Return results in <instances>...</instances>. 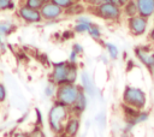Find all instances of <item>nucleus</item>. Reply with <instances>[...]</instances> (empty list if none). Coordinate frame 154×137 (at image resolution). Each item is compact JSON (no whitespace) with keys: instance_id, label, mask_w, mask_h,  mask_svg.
I'll return each instance as SVG.
<instances>
[{"instance_id":"1","label":"nucleus","mask_w":154,"mask_h":137,"mask_svg":"<svg viewBox=\"0 0 154 137\" xmlns=\"http://www.w3.org/2000/svg\"><path fill=\"white\" fill-rule=\"evenodd\" d=\"M70 117V109L69 107L59 103V102H54L48 112V124L51 130L57 133L60 135L64 130V123L69 119Z\"/></svg>"},{"instance_id":"2","label":"nucleus","mask_w":154,"mask_h":137,"mask_svg":"<svg viewBox=\"0 0 154 137\" xmlns=\"http://www.w3.org/2000/svg\"><path fill=\"white\" fill-rule=\"evenodd\" d=\"M81 88L78 85H76V83H63L57 85V90H55V101L66 106V107H71L78 96Z\"/></svg>"},{"instance_id":"3","label":"nucleus","mask_w":154,"mask_h":137,"mask_svg":"<svg viewBox=\"0 0 154 137\" xmlns=\"http://www.w3.org/2000/svg\"><path fill=\"white\" fill-rule=\"evenodd\" d=\"M122 97H123L124 105L130 106V107L138 109V111H142L147 103L146 93L140 88H135V87H130V85L125 87Z\"/></svg>"},{"instance_id":"4","label":"nucleus","mask_w":154,"mask_h":137,"mask_svg":"<svg viewBox=\"0 0 154 137\" xmlns=\"http://www.w3.org/2000/svg\"><path fill=\"white\" fill-rule=\"evenodd\" d=\"M93 13L105 20L117 22L122 16V8L113 2H101L95 7H90Z\"/></svg>"},{"instance_id":"5","label":"nucleus","mask_w":154,"mask_h":137,"mask_svg":"<svg viewBox=\"0 0 154 137\" xmlns=\"http://www.w3.org/2000/svg\"><path fill=\"white\" fill-rule=\"evenodd\" d=\"M135 55L148 71L154 75V50L148 46H138L135 48Z\"/></svg>"},{"instance_id":"6","label":"nucleus","mask_w":154,"mask_h":137,"mask_svg":"<svg viewBox=\"0 0 154 137\" xmlns=\"http://www.w3.org/2000/svg\"><path fill=\"white\" fill-rule=\"evenodd\" d=\"M128 28L132 36H142L148 29V18L140 14L128 18Z\"/></svg>"},{"instance_id":"7","label":"nucleus","mask_w":154,"mask_h":137,"mask_svg":"<svg viewBox=\"0 0 154 137\" xmlns=\"http://www.w3.org/2000/svg\"><path fill=\"white\" fill-rule=\"evenodd\" d=\"M69 64H70L69 60L67 61L53 62V70H52V73L49 76V82H53L55 85L66 83Z\"/></svg>"},{"instance_id":"8","label":"nucleus","mask_w":154,"mask_h":137,"mask_svg":"<svg viewBox=\"0 0 154 137\" xmlns=\"http://www.w3.org/2000/svg\"><path fill=\"white\" fill-rule=\"evenodd\" d=\"M40 13L45 20H55L64 14V10L52 1H48L40 8Z\"/></svg>"},{"instance_id":"9","label":"nucleus","mask_w":154,"mask_h":137,"mask_svg":"<svg viewBox=\"0 0 154 137\" xmlns=\"http://www.w3.org/2000/svg\"><path fill=\"white\" fill-rule=\"evenodd\" d=\"M18 16H19V18L22 20H24L25 23H29V24L42 22V17H41L40 10L31 8V7L26 6V5H22L18 8Z\"/></svg>"},{"instance_id":"10","label":"nucleus","mask_w":154,"mask_h":137,"mask_svg":"<svg viewBox=\"0 0 154 137\" xmlns=\"http://www.w3.org/2000/svg\"><path fill=\"white\" fill-rule=\"evenodd\" d=\"M85 108H87V97H85L84 90L81 89L79 93H78V96H77L76 102L69 108L70 109V115H73V117L79 118L82 115V113L85 111Z\"/></svg>"},{"instance_id":"11","label":"nucleus","mask_w":154,"mask_h":137,"mask_svg":"<svg viewBox=\"0 0 154 137\" xmlns=\"http://www.w3.org/2000/svg\"><path fill=\"white\" fill-rule=\"evenodd\" d=\"M79 126H81L79 118L72 115L66 120V124L64 125V130L61 133L65 137H75L79 131Z\"/></svg>"},{"instance_id":"12","label":"nucleus","mask_w":154,"mask_h":137,"mask_svg":"<svg viewBox=\"0 0 154 137\" xmlns=\"http://www.w3.org/2000/svg\"><path fill=\"white\" fill-rule=\"evenodd\" d=\"M138 14L144 18L154 16V0H135Z\"/></svg>"},{"instance_id":"13","label":"nucleus","mask_w":154,"mask_h":137,"mask_svg":"<svg viewBox=\"0 0 154 137\" xmlns=\"http://www.w3.org/2000/svg\"><path fill=\"white\" fill-rule=\"evenodd\" d=\"M81 81H82V88H83L84 93L90 95V96H94L95 95V87H94L93 81H91V78H90V76H89V73L87 71L82 72Z\"/></svg>"},{"instance_id":"14","label":"nucleus","mask_w":154,"mask_h":137,"mask_svg":"<svg viewBox=\"0 0 154 137\" xmlns=\"http://www.w3.org/2000/svg\"><path fill=\"white\" fill-rule=\"evenodd\" d=\"M122 12L128 17H134V16H137L138 14V11H137V6H136V2L135 0H128V2L122 7Z\"/></svg>"},{"instance_id":"15","label":"nucleus","mask_w":154,"mask_h":137,"mask_svg":"<svg viewBox=\"0 0 154 137\" xmlns=\"http://www.w3.org/2000/svg\"><path fill=\"white\" fill-rule=\"evenodd\" d=\"M83 11H84L83 5L79 4L78 1H76L73 5H71L70 7H67L66 10H64V13L67 14V16H77V14H81Z\"/></svg>"},{"instance_id":"16","label":"nucleus","mask_w":154,"mask_h":137,"mask_svg":"<svg viewBox=\"0 0 154 137\" xmlns=\"http://www.w3.org/2000/svg\"><path fill=\"white\" fill-rule=\"evenodd\" d=\"M16 30V25L8 20H4L0 22V35H5L8 36L10 34H12Z\"/></svg>"},{"instance_id":"17","label":"nucleus","mask_w":154,"mask_h":137,"mask_svg":"<svg viewBox=\"0 0 154 137\" xmlns=\"http://www.w3.org/2000/svg\"><path fill=\"white\" fill-rule=\"evenodd\" d=\"M90 25H91V22H76V25L73 28V31L75 32H78V34L85 32V31H88V29L90 28Z\"/></svg>"},{"instance_id":"18","label":"nucleus","mask_w":154,"mask_h":137,"mask_svg":"<svg viewBox=\"0 0 154 137\" xmlns=\"http://www.w3.org/2000/svg\"><path fill=\"white\" fill-rule=\"evenodd\" d=\"M88 34L91 36V38H94V40H96V41H99V40L101 38V29H100L99 25H96V24H93V23H91L90 28L88 29Z\"/></svg>"},{"instance_id":"19","label":"nucleus","mask_w":154,"mask_h":137,"mask_svg":"<svg viewBox=\"0 0 154 137\" xmlns=\"http://www.w3.org/2000/svg\"><path fill=\"white\" fill-rule=\"evenodd\" d=\"M105 46H106V49H107V53H108L109 58L112 60H116L119 56V50H118L117 46L113 44V43H106Z\"/></svg>"},{"instance_id":"20","label":"nucleus","mask_w":154,"mask_h":137,"mask_svg":"<svg viewBox=\"0 0 154 137\" xmlns=\"http://www.w3.org/2000/svg\"><path fill=\"white\" fill-rule=\"evenodd\" d=\"M49 0H25V5L31 7V8H35V10H40L46 2H48Z\"/></svg>"},{"instance_id":"21","label":"nucleus","mask_w":154,"mask_h":137,"mask_svg":"<svg viewBox=\"0 0 154 137\" xmlns=\"http://www.w3.org/2000/svg\"><path fill=\"white\" fill-rule=\"evenodd\" d=\"M14 7H16L14 0H0V11L14 10Z\"/></svg>"},{"instance_id":"22","label":"nucleus","mask_w":154,"mask_h":137,"mask_svg":"<svg viewBox=\"0 0 154 137\" xmlns=\"http://www.w3.org/2000/svg\"><path fill=\"white\" fill-rule=\"evenodd\" d=\"M49 1H52L55 5H58L63 10H66L67 7H70L71 5H73L76 2V0H49Z\"/></svg>"},{"instance_id":"23","label":"nucleus","mask_w":154,"mask_h":137,"mask_svg":"<svg viewBox=\"0 0 154 137\" xmlns=\"http://www.w3.org/2000/svg\"><path fill=\"white\" fill-rule=\"evenodd\" d=\"M148 118H149V113L142 109V111L138 112L137 117L135 118V120H134V125H137V124H140V123H143V121H146Z\"/></svg>"},{"instance_id":"24","label":"nucleus","mask_w":154,"mask_h":137,"mask_svg":"<svg viewBox=\"0 0 154 137\" xmlns=\"http://www.w3.org/2000/svg\"><path fill=\"white\" fill-rule=\"evenodd\" d=\"M28 136H29V137H46V135H45L42 127H41V126H36V125H35V127L28 133Z\"/></svg>"},{"instance_id":"25","label":"nucleus","mask_w":154,"mask_h":137,"mask_svg":"<svg viewBox=\"0 0 154 137\" xmlns=\"http://www.w3.org/2000/svg\"><path fill=\"white\" fill-rule=\"evenodd\" d=\"M55 90H57V85H55L53 82H49V83L46 85V89H45V94H46V96H48V97H52V96L55 94Z\"/></svg>"},{"instance_id":"26","label":"nucleus","mask_w":154,"mask_h":137,"mask_svg":"<svg viewBox=\"0 0 154 137\" xmlns=\"http://www.w3.org/2000/svg\"><path fill=\"white\" fill-rule=\"evenodd\" d=\"M6 96H7V91H6V87L0 83V103L4 102L6 100Z\"/></svg>"},{"instance_id":"27","label":"nucleus","mask_w":154,"mask_h":137,"mask_svg":"<svg viewBox=\"0 0 154 137\" xmlns=\"http://www.w3.org/2000/svg\"><path fill=\"white\" fill-rule=\"evenodd\" d=\"M35 113H36V123H35V125H36V126H41V127H42L43 121H42V115H41L40 109H38V108H35Z\"/></svg>"},{"instance_id":"28","label":"nucleus","mask_w":154,"mask_h":137,"mask_svg":"<svg viewBox=\"0 0 154 137\" xmlns=\"http://www.w3.org/2000/svg\"><path fill=\"white\" fill-rule=\"evenodd\" d=\"M83 2L87 4V5L90 6V7H95V6L100 5V4L103 2V1H102V0H83Z\"/></svg>"},{"instance_id":"29","label":"nucleus","mask_w":154,"mask_h":137,"mask_svg":"<svg viewBox=\"0 0 154 137\" xmlns=\"http://www.w3.org/2000/svg\"><path fill=\"white\" fill-rule=\"evenodd\" d=\"M72 50L76 52V53L79 55V54L83 53V47H82L79 43H73V46H72Z\"/></svg>"},{"instance_id":"30","label":"nucleus","mask_w":154,"mask_h":137,"mask_svg":"<svg viewBox=\"0 0 154 137\" xmlns=\"http://www.w3.org/2000/svg\"><path fill=\"white\" fill-rule=\"evenodd\" d=\"M72 37H73V32H72L71 30H66V31H64L63 35H61V38H63V40H69V38H72Z\"/></svg>"},{"instance_id":"31","label":"nucleus","mask_w":154,"mask_h":137,"mask_svg":"<svg viewBox=\"0 0 154 137\" xmlns=\"http://www.w3.org/2000/svg\"><path fill=\"white\" fill-rule=\"evenodd\" d=\"M77 56H78V54H77L76 52L71 50V53H70V58H69V61H70V62H75V64H76V61H77Z\"/></svg>"},{"instance_id":"32","label":"nucleus","mask_w":154,"mask_h":137,"mask_svg":"<svg viewBox=\"0 0 154 137\" xmlns=\"http://www.w3.org/2000/svg\"><path fill=\"white\" fill-rule=\"evenodd\" d=\"M126 2H128V0H113V4H116V5L119 6L120 8H122Z\"/></svg>"},{"instance_id":"33","label":"nucleus","mask_w":154,"mask_h":137,"mask_svg":"<svg viewBox=\"0 0 154 137\" xmlns=\"http://www.w3.org/2000/svg\"><path fill=\"white\" fill-rule=\"evenodd\" d=\"M76 22H90V19L87 18V17H78V18L76 19Z\"/></svg>"},{"instance_id":"34","label":"nucleus","mask_w":154,"mask_h":137,"mask_svg":"<svg viewBox=\"0 0 154 137\" xmlns=\"http://www.w3.org/2000/svg\"><path fill=\"white\" fill-rule=\"evenodd\" d=\"M149 38H150V41H152V43H154V28L150 30V32H149Z\"/></svg>"},{"instance_id":"35","label":"nucleus","mask_w":154,"mask_h":137,"mask_svg":"<svg viewBox=\"0 0 154 137\" xmlns=\"http://www.w3.org/2000/svg\"><path fill=\"white\" fill-rule=\"evenodd\" d=\"M14 137H29V136H28V133H22V132H19V133H16Z\"/></svg>"},{"instance_id":"36","label":"nucleus","mask_w":154,"mask_h":137,"mask_svg":"<svg viewBox=\"0 0 154 137\" xmlns=\"http://www.w3.org/2000/svg\"><path fill=\"white\" fill-rule=\"evenodd\" d=\"M103 2H113V0H102Z\"/></svg>"},{"instance_id":"37","label":"nucleus","mask_w":154,"mask_h":137,"mask_svg":"<svg viewBox=\"0 0 154 137\" xmlns=\"http://www.w3.org/2000/svg\"><path fill=\"white\" fill-rule=\"evenodd\" d=\"M58 137H65V136H64V135H61V133H60V135H59V136H58Z\"/></svg>"},{"instance_id":"38","label":"nucleus","mask_w":154,"mask_h":137,"mask_svg":"<svg viewBox=\"0 0 154 137\" xmlns=\"http://www.w3.org/2000/svg\"><path fill=\"white\" fill-rule=\"evenodd\" d=\"M0 43H2V42H1V35H0Z\"/></svg>"},{"instance_id":"39","label":"nucleus","mask_w":154,"mask_h":137,"mask_svg":"<svg viewBox=\"0 0 154 137\" xmlns=\"http://www.w3.org/2000/svg\"><path fill=\"white\" fill-rule=\"evenodd\" d=\"M76 1H79V0H76Z\"/></svg>"},{"instance_id":"40","label":"nucleus","mask_w":154,"mask_h":137,"mask_svg":"<svg viewBox=\"0 0 154 137\" xmlns=\"http://www.w3.org/2000/svg\"><path fill=\"white\" fill-rule=\"evenodd\" d=\"M0 52H1V50H0Z\"/></svg>"}]
</instances>
